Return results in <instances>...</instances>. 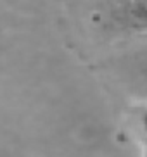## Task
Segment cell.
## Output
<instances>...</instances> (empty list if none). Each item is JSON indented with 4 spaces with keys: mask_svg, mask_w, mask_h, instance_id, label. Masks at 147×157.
<instances>
[{
    "mask_svg": "<svg viewBox=\"0 0 147 157\" xmlns=\"http://www.w3.org/2000/svg\"><path fill=\"white\" fill-rule=\"evenodd\" d=\"M111 24L130 35L147 33V0H116L109 9Z\"/></svg>",
    "mask_w": 147,
    "mask_h": 157,
    "instance_id": "1",
    "label": "cell"
},
{
    "mask_svg": "<svg viewBox=\"0 0 147 157\" xmlns=\"http://www.w3.org/2000/svg\"><path fill=\"white\" fill-rule=\"evenodd\" d=\"M137 121H138V126L142 129V133L147 136V104L142 105L137 112Z\"/></svg>",
    "mask_w": 147,
    "mask_h": 157,
    "instance_id": "2",
    "label": "cell"
}]
</instances>
